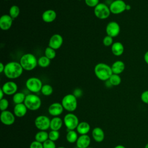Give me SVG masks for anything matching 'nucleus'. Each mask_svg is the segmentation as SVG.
<instances>
[{"instance_id": "2", "label": "nucleus", "mask_w": 148, "mask_h": 148, "mask_svg": "<svg viewBox=\"0 0 148 148\" xmlns=\"http://www.w3.org/2000/svg\"><path fill=\"white\" fill-rule=\"evenodd\" d=\"M94 73L97 77L102 81L109 80L113 74L111 66L103 62L98 63L95 66Z\"/></svg>"}, {"instance_id": "39", "label": "nucleus", "mask_w": 148, "mask_h": 148, "mask_svg": "<svg viewBox=\"0 0 148 148\" xmlns=\"http://www.w3.org/2000/svg\"><path fill=\"white\" fill-rule=\"evenodd\" d=\"M29 148H43V143L35 140L30 143Z\"/></svg>"}, {"instance_id": "13", "label": "nucleus", "mask_w": 148, "mask_h": 148, "mask_svg": "<svg viewBox=\"0 0 148 148\" xmlns=\"http://www.w3.org/2000/svg\"><path fill=\"white\" fill-rule=\"evenodd\" d=\"M1 88L5 95H13L16 92H17L18 87L15 82L9 81L5 83L2 85Z\"/></svg>"}, {"instance_id": "15", "label": "nucleus", "mask_w": 148, "mask_h": 148, "mask_svg": "<svg viewBox=\"0 0 148 148\" xmlns=\"http://www.w3.org/2000/svg\"><path fill=\"white\" fill-rule=\"evenodd\" d=\"M63 43V38L62 36L58 34L53 35L49 39V46L54 50H57L61 47Z\"/></svg>"}, {"instance_id": "14", "label": "nucleus", "mask_w": 148, "mask_h": 148, "mask_svg": "<svg viewBox=\"0 0 148 148\" xmlns=\"http://www.w3.org/2000/svg\"><path fill=\"white\" fill-rule=\"evenodd\" d=\"M64 108L60 102H54L49 105L48 108V112L49 114L53 117L60 116L64 112Z\"/></svg>"}, {"instance_id": "36", "label": "nucleus", "mask_w": 148, "mask_h": 148, "mask_svg": "<svg viewBox=\"0 0 148 148\" xmlns=\"http://www.w3.org/2000/svg\"><path fill=\"white\" fill-rule=\"evenodd\" d=\"M103 43L105 46H112V44L113 43V38L109 36L106 35L104 37L103 39Z\"/></svg>"}, {"instance_id": "45", "label": "nucleus", "mask_w": 148, "mask_h": 148, "mask_svg": "<svg viewBox=\"0 0 148 148\" xmlns=\"http://www.w3.org/2000/svg\"><path fill=\"white\" fill-rule=\"evenodd\" d=\"M131 7L130 5L128 4H127V6H126V10H130L131 9Z\"/></svg>"}, {"instance_id": "1", "label": "nucleus", "mask_w": 148, "mask_h": 148, "mask_svg": "<svg viewBox=\"0 0 148 148\" xmlns=\"http://www.w3.org/2000/svg\"><path fill=\"white\" fill-rule=\"evenodd\" d=\"M23 72V68L20 62L10 61L5 66L4 74L10 79H14L19 77Z\"/></svg>"}, {"instance_id": "38", "label": "nucleus", "mask_w": 148, "mask_h": 148, "mask_svg": "<svg viewBox=\"0 0 148 148\" xmlns=\"http://www.w3.org/2000/svg\"><path fill=\"white\" fill-rule=\"evenodd\" d=\"M86 4L91 8H95L98 4H99V0H84Z\"/></svg>"}, {"instance_id": "37", "label": "nucleus", "mask_w": 148, "mask_h": 148, "mask_svg": "<svg viewBox=\"0 0 148 148\" xmlns=\"http://www.w3.org/2000/svg\"><path fill=\"white\" fill-rule=\"evenodd\" d=\"M140 99L145 104L148 105V90L143 91L140 95Z\"/></svg>"}, {"instance_id": "4", "label": "nucleus", "mask_w": 148, "mask_h": 148, "mask_svg": "<svg viewBox=\"0 0 148 148\" xmlns=\"http://www.w3.org/2000/svg\"><path fill=\"white\" fill-rule=\"evenodd\" d=\"M61 104L64 109L68 112H73L77 109V98L73 94L65 95L61 100Z\"/></svg>"}, {"instance_id": "35", "label": "nucleus", "mask_w": 148, "mask_h": 148, "mask_svg": "<svg viewBox=\"0 0 148 148\" xmlns=\"http://www.w3.org/2000/svg\"><path fill=\"white\" fill-rule=\"evenodd\" d=\"M43 148H57L55 142L50 139H47L46 141L43 143Z\"/></svg>"}, {"instance_id": "16", "label": "nucleus", "mask_w": 148, "mask_h": 148, "mask_svg": "<svg viewBox=\"0 0 148 148\" xmlns=\"http://www.w3.org/2000/svg\"><path fill=\"white\" fill-rule=\"evenodd\" d=\"M13 18L9 14H3L0 18V28L3 31L10 28L13 23Z\"/></svg>"}, {"instance_id": "41", "label": "nucleus", "mask_w": 148, "mask_h": 148, "mask_svg": "<svg viewBox=\"0 0 148 148\" xmlns=\"http://www.w3.org/2000/svg\"><path fill=\"white\" fill-rule=\"evenodd\" d=\"M143 59H144V61L146 62V64H147L148 65V51H146L145 53L144 54Z\"/></svg>"}, {"instance_id": "11", "label": "nucleus", "mask_w": 148, "mask_h": 148, "mask_svg": "<svg viewBox=\"0 0 148 148\" xmlns=\"http://www.w3.org/2000/svg\"><path fill=\"white\" fill-rule=\"evenodd\" d=\"M0 120L3 124L9 126L14 124L16 120V116L13 112L6 110L1 112Z\"/></svg>"}, {"instance_id": "48", "label": "nucleus", "mask_w": 148, "mask_h": 148, "mask_svg": "<svg viewBox=\"0 0 148 148\" xmlns=\"http://www.w3.org/2000/svg\"><path fill=\"white\" fill-rule=\"evenodd\" d=\"M74 148H79V147H77V146H75V147H74Z\"/></svg>"}, {"instance_id": "40", "label": "nucleus", "mask_w": 148, "mask_h": 148, "mask_svg": "<svg viewBox=\"0 0 148 148\" xmlns=\"http://www.w3.org/2000/svg\"><path fill=\"white\" fill-rule=\"evenodd\" d=\"M73 94L77 98H80L83 95V91L80 88H77L76 89H75V90L73 91Z\"/></svg>"}, {"instance_id": "42", "label": "nucleus", "mask_w": 148, "mask_h": 148, "mask_svg": "<svg viewBox=\"0 0 148 148\" xmlns=\"http://www.w3.org/2000/svg\"><path fill=\"white\" fill-rule=\"evenodd\" d=\"M5 65L2 63V62H1L0 63V72L1 73H2L4 72V70H5Z\"/></svg>"}, {"instance_id": "33", "label": "nucleus", "mask_w": 148, "mask_h": 148, "mask_svg": "<svg viewBox=\"0 0 148 148\" xmlns=\"http://www.w3.org/2000/svg\"><path fill=\"white\" fill-rule=\"evenodd\" d=\"M60 134L59 131H55V130H51L49 132V139L52 141H57L60 138Z\"/></svg>"}, {"instance_id": "24", "label": "nucleus", "mask_w": 148, "mask_h": 148, "mask_svg": "<svg viewBox=\"0 0 148 148\" xmlns=\"http://www.w3.org/2000/svg\"><path fill=\"white\" fill-rule=\"evenodd\" d=\"M91 129L90 125L86 121L80 122L76 128V131L79 135L87 134Z\"/></svg>"}, {"instance_id": "9", "label": "nucleus", "mask_w": 148, "mask_h": 148, "mask_svg": "<svg viewBox=\"0 0 148 148\" xmlns=\"http://www.w3.org/2000/svg\"><path fill=\"white\" fill-rule=\"evenodd\" d=\"M50 119L45 115H39L34 120L35 127L39 131H47L50 128Z\"/></svg>"}, {"instance_id": "6", "label": "nucleus", "mask_w": 148, "mask_h": 148, "mask_svg": "<svg viewBox=\"0 0 148 148\" xmlns=\"http://www.w3.org/2000/svg\"><path fill=\"white\" fill-rule=\"evenodd\" d=\"M63 121L64 124L68 131L76 130L80 123L79 118L73 112H69L66 114L63 119Z\"/></svg>"}, {"instance_id": "10", "label": "nucleus", "mask_w": 148, "mask_h": 148, "mask_svg": "<svg viewBox=\"0 0 148 148\" xmlns=\"http://www.w3.org/2000/svg\"><path fill=\"white\" fill-rule=\"evenodd\" d=\"M127 4L123 0H114L110 4V12L114 14H120L126 10Z\"/></svg>"}, {"instance_id": "23", "label": "nucleus", "mask_w": 148, "mask_h": 148, "mask_svg": "<svg viewBox=\"0 0 148 148\" xmlns=\"http://www.w3.org/2000/svg\"><path fill=\"white\" fill-rule=\"evenodd\" d=\"M111 50L114 56H120L124 53V47L122 43L120 42H116L111 46Z\"/></svg>"}, {"instance_id": "26", "label": "nucleus", "mask_w": 148, "mask_h": 148, "mask_svg": "<svg viewBox=\"0 0 148 148\" xmlns=\"http://www.w3.org/2000/svg\"><path fill=\"white\" fill-rule=\"evenodd\" d=\"M78 133L75 130L68 131L66 135V139L68 142L70 143H76L78 138Z\"/></svg>"}, {"instance_id": "19", "label": "nucleus", "mask_w": 148, "mask_h": 148, "mask_svg": "<svg viewBox=\"0 0 148 148\" xmlns=\"http://www.w3.org/2000/svg\"><path fill=\"white\" fill-rule=\"evenodd\" d=\"M93 139L96 142H102L105 139V132L103 130L99 127L93 128L91 133Z\"/></svg>"}, {"instance_id": "32", "label": "nucleus", "mask_w": 148, "mask_h": 148, "mask_svg": "<svg viewBox=\"0 0 148 148\" xmlns=\"http://www.w3.org/2000/svg\"><path fill=\"white\" fill-rule=\"evenodd\" d=\"M45 56L50 60L54 59L56 56V50L52 49L50 47H47L45 50Z\"/></svg>"}, {"instance_id": "18", "label": "nucleus", "mask_w": 148, "mask_h": 148, "mask_svg": "<svg viewBox=\"0 0 148 148\" xmlns=\"http://www.w3.org/2000/svg\"><path fill=\"white\" fill-rule=\"evenodd\" d=\"M28 110V108L24 103L16 104L13 108V113L16 117L21 118L25 116Z\"/></svg>"}, {"instance_id": "22", "label": "nucleus", "mask_w": 148, "mask_h": 148, "mask_svg": "<svg viewBox=\"0 0 148 148\" xmlns=\"http://www.w3.org/2000/svg\"><path fill=\"white\" fill-rule=\"evenodd\" d=\"M113 73L119 75L125 69V64L121 60L114 61L111 66Z\"/></svg>"}, {"instance_id": "50", "label": "nucleus", "mask_w": 148, "mask_h": 148, "mask_svg": "<svg viewBox=\"0 0 148 148\" xmlns=\"http://www.w3.org/2000/svg\"><path fill=\"white\" fill-rule=\"evenodd\" d=\"M5 1H7V0H5Z\"/></svg>"}, {"instance_id": "17", "label": "nucleus", "mask_w": 148, "mask_h": 148, "mask_svg": "<svg viewBox=\"0 0 148 148\" xmlns=\"http://www.w3.org/2000/svg\"><path fill=\"white\" fill-rule=\"evenodd\" d=\"M91 143V138L89 135H80L76 142V146L79 148H87Z\"/></svg>"}, {"instance_id": "5", "label": "nucleus", "mask_w": 148, "mask_h": 148, "mask_svg": "<svg viewBox=\"0 0 148 148\" xmlns=\"http://www.w3.org/2000/svg\"><path fill=\"white\" fill-rule=\"evenodd\" d=\"M24 103L28 110L35 111L40 108L42 101L38 95L34 94H29L26 95Z\"/></svg>"}, {"instance_id": "12", "label": "nucleus", "mask_w": 148, "mask_h": 148, "mask_svg": "<svg viewBox=\"0 0 148 148\" xmlns=\"http://www.w3.org/2000/svg\"><path fill=\"white\" fill-rule=\"evenodd\" d=\"M120 32V27L119 24L114 21L109 22L106 27V32L107 35L112 38L116 37Z\"/></svg>"}, {"instance_id": "21", "label": "nucleus", "mask_w": 148, "mask_h": 148, "mask_svg": "<svg viewBox=\"0 0 148 148\" xmlns=\"http://www.w3.org/2000/svg\"><path fill=\"white\" fill-rule=\"evenodd\" d=\"M64 124L63 120L59 116L53 117L50 120V128L51 130L59 131Z\"/></svg>"}, {"instance_id": "30", "label": "nucleus", "mask_w": 148, "mask_h": 148, "mask_svg": "<svg viewBox=\"0 0 148 148\" xmlns=\"http://www.w3.org/2000/svg\"><path fill=\"white\" fill-rule=\"evenodd\" d=\"M40 91L43 95L50 96L53 92V88L51 85L49 84H45L43 85Z\"/></svg>"}, {"instance_id": "49", "label": "nucleus", "mask_w": 148, "mask_h": 148, "mask_svg": "<svg viewBox=\"0 0 148 148\" xmlns=\"http://www.w3.org/2000/svg\"><path fill=\"white\" fill-rule=\"evenodd\" d=\"M87 148H93V147H87Z\"/></svg>"}, {"instance_id": "25", "label": "nucleus", "mask_w": 148, "mask_h": 148, "mask_svg": "<svg viewBox=\"0 0 148 148\" xmlns=\"http://www.w3.org/2000/svg\"><path fill=\"white\" fill-rule=\"evenodd\" d=\"M49 139V133L46 131H39L35 135V140L43 143Z\"/></svg>"}, {"instance_id": "46", "label": "nucleus", "mask_w": 148, "mask_h": 148, "mask_svg": "<svg viewBox=\"0 0 148 148\" xmlns=\"http://www.w3.org/2000/svg\"><path fill=\"white\" fill-rule=\"evenodd\" d=\"M144 148H148V143H147L146 144V145L145 146V147Z\"/></svg>"}, {"instance_id": "34", "label": "nucleus", "mask_w": 148, "mask_h": 148, "mask_svg": "<svg viewBox=\"0 0 148 148\" xmlns=\"http://www.w3.org/2000/svg\"><path fill=\"white\" fill-rule=\"evenodd\" d=\"M9 101L3 98V99H0V110L1 112L6 110L9 107Z\"/></svg>"}, {"instance_id": "20", "label": "nucleus", "mask_w": 148, "mask_h": 148, "mask_svg": "<svg viewBox=\"0 0 148 148\" xmlns=\"http://www.w3.org/2000/svg\"><path fill=\"white\" fill-rule=\"evenodd\" d=\"M57 17V13L55 10L48 9L45 10L42 15V20L46 23H51L54 21Z\"/></svg>"}, {"instance_id": "44", "label": "nucleus", "mask_w": 148, "mask_h": 148, "mask_svg": "<svg viewBox=\"0 0 148 148\" xmlns=\"http://www.w3.org/2000/svg\"><path fill=\"white\" fill-rule=\"evenodd\" d=\"M113 148H126V147L122 145H118L114 146Z\"/></svg>"}, {"instance_id": "29", "label": "nucleus", "mask_w": 148, "mask_h": 148, "mask_svg": "<svg viewBox=\"0 0 148 148\" xmlns=\"http://www.w3.org/2000/svg\"><path fill=\"white\" fill-rule=\"evenodd\" d=\"M50 60L45 56L40 57L38 60V64L42 68H46L50 64Z\"/></svg>"}, {"instance_id": "31", "label": "nucleus", "mask_w": 148, "mask_h": 148, "mask_svg": "<svg viewBox=\"0 0 148 148\" xmlns=\"http://www.w3.org/2000/svg\"><path fill=\"white\" fill-rule=\"evenodd\" d=\"M20 14V8L17 5H12L9 9V15L13 19L17 18Z\"/></svg>"}, {"instance_id": "8", "label": "nucleus", "mask_w": 148, "mask_h": 148, "mask_svg": "<svg viewBox=\"0 0 148 148\" xmlns=\"http://www.w3.org/2000/svg\"><path fill=\"white\" fill-rule=\"evenodd\" d=\"M94 12L95 16L97 18L102 20L108 18L111 13L109 7L103 3H99L94 8Z\"/></svg>"}, {"instance_id": "27", "label": "nucleus", "mask_w": 148, "mask_h": 148, "mask_svg": "<svg viewBox=\"0 0 148 148\" xmlns=\"http://www.w3.org/2000/svg\"><path fill=\"white\" fill-rule=\"evenodd\" d=\"M26 95L24 93L22 92H16L12 97L13 102L16 104L23 103L24 102Z\"/></svg>"}, {"instance_id": "7", "label": "nucleus", "mask_w": 148, "mask_h": 148, "mask_svg": "<svg viewBox=\"0 0 148 148\" xmlns=\"http://www.w3.org/2000/svg\"><path fill=\"white\" fill-rule=\"evenodd\" d=\"M25 86L29 91L36 93L41 91L43 83L40 79L36 77H31L27 80Z\"/></svg>"}, {"instance_id": "28", "label": "nucleus", "mask_w": 148, "mask_h": 148, "mask_svg": "<svg viewBox=\"0 0 148 148\" xmlns=\"http://www.w3.org/2000/svg\"><path fill=\"white\" fill-rule=\"evenodd\" d=\"M108 80L110 82L112 86H117L121 83V78L119 75L113 73Z\"/></svg>"}, {"instance_id": "47", "label": "nucleus", "mask_w": 148, "mask_h": 148, "mask_svg": "<svg viewBox=\"0 0 148 148\" xmlns=\"http://www.w3.org/2000/svg\"><path fill=\"white\" fill-rule=\"evenodd\" d=\"M57 148H66V147H64V146H60V147H57Z\"/></svg>"}, {"instance_id": "3", "label": "nucleus", "mask_w": 148, "mask_h": 148, "mask_svg": "<svg viewBox=\"0 0 148 148\" xmlns=\"http://www.w3.org/2000/svg\"><path fill=\"white\" fill-rule=\"evenodd\" d=\"M20 63L23 69L25 71H32L38 65L36 57L31 53L23 54L20 58Z\"/></svg>"}, {"instance_id": "43", "label": "nucleus", "mask_w": 148, "mask_h": 148, "mask_svg": "<svg viewBox=\"0 0 148 148\" xmlns=\"http://www.w3.org/2000/svg\"><path fill=\"white\" fill-rule=\"evenodd\" d=\"M4 95H5V94L4 92L3 91V90H2V88H1V89H0V99H3V98H4V97H3Z\"/></svg>"}]
</instances>
